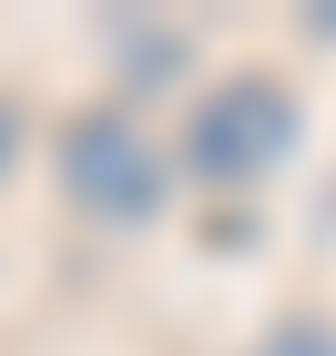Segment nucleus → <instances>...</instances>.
Segmentation results:
<instances>
[{
    "label": "nucleus",
    "mask_w": 336,
    "mask_h": 356,
    "mask_svg": "<svg viewBox=\"0 0 336 356\" xmlns=\"http://www.w3.org/2000/svg\"><path fill=\"white\" fill-rule=\"evenodd\" d=\"M61 184H72V204H92V214H153V204H163V153H153L143 122H122V112H82L72 143H61Z\"/></svg>",
    "instance_id": "f03ea898"
},
{
    "label": "nucleus",
    "mask_w": 336,
    "mask_h": 356,
    "mask_svg": "<svg viewBox=\"0 0 336 356\" xmlns=\"http://www.w3.org/2000/svg\"><path fill=\"white\" fill-rule=\"evenodd\" d=\"M285 143H296V102H285L275 82H224V92H204V112H194V173H214V184L275 173Z\"/></svg>",
    "instance_id": "f257e3e1"
},
{
    "label": "nucleus",
    "mask_w": 336,
    "mask_h": 356,
    "mask_svg": "<svg viewBox=\"0 0 336 356\" xmlns=\"http://www.w3.org/2000/svg\"><path fill=\"white\" fill-rule=\"evenodd\" d=\"M265 356H336V346H326V336H316V326H285V336H275V346H265Z\"/></svg>",
    "instance_id": "7ed1b4c3"
}]
</instances>
